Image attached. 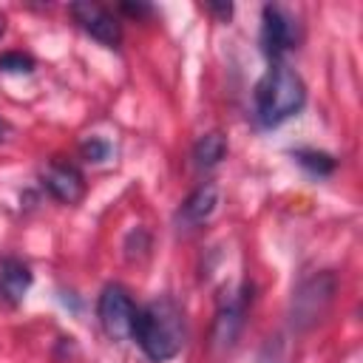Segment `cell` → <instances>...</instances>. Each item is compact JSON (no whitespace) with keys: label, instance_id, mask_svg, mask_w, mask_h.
I'll return each mask as SVG.
<instances>
[{"label":"cell","instance_id":"8992f818","mask_svg":"<svg viewBox=\"0 0 363 363\" xmlns=\"http://www.w3.org/2000/svg\"><path fill=\"white\" fill-rule=\"evenodd\" d=\"M261 20H264L261 23V48L272 62H278L295 43L292 20L275 6H264V17Z\"/></svg>","mask_w":363,"mask_h":363},{"label":"cell","instance_id":"9a60e30c","mask_svg":"<svg viewBox=\"0 0 363 363\" xmlns=\"http://www.w3.org/2000/svg\"><path fill=\"white\" fill-rule=\"evenodd\" d=\"M122 11H125V14H136V17H139V14H147V11H150V6H142V3H136V6H133V3H122Z\"/></svg>","mask_w":363,"mask_h":363},{"label":"cell","instance_id":"e0dca14e","mask_svg":"<svg viewBox=\"0 0 363 363\" xmlns=\"http://www.w3.org/2000/svg\"><path fill=\"white\" fill-rule=\"evenodd\" d=\"M3 34H6V17L0 14V37H3Z\"/></svg>","mask_w":363,"mask_h":363},{"label":"cell","instance_id":"52a82bcc","mask_svg":"<svg viewBox=\"0 0 363 363\" xmlns=\"http://www.w3.org/2000/svg\"><path fill=\"white\" fill-rule=\"evenodd\" d=\"M43 182H45L48 193H51L54 199L65 201V204H74V201H79V199H82V193H85V182H82V173H79L74 164H65V162H57V164H51V167L45 170Z\"/></svg>","mask_w":363,"mask_h":363},{"label":"cell","instance_id":"277c9868","mask_svg":"<svg viewBox=\"0 0 363 363\" xmlns=\"http://www.w3.org/2000/svg\"><path fill=\"white\" fill-rule=\"evenodd\" d=\"M332 295H335V278L329 272L309 278L295 292V301H292V323L312 326L315 320H320V315L332 303Z\"/></svg>","mask_w":363,"mask_h":363},{"label":"cell","instance_id":"3957f363","mask_svg":"<svg viewBox=\"0 0 363 363\" xmlns=\"http://www.w3.org/2000/svg\"><path fill=\"white\" fill-rule=\"evenodd\" d=\"M133 312H136V303L130 301L125 286L111 284L102 289L99 303H96V315H99V323H102L108 337H113V340L128 337L130 323H133Z\"/></svg>","mask_w":363,"mask_h":363},{"label":"cell","instance_id":"5b68a950","mask_svg":"<svg viewBox=\"0 0 363 363\" xmlns=\"http://www.w3.org/2000/svg\"><path fill=\"white\" fill-rule=\"evenodd\" d=\"M71 14L74 20L82 26V31H88L94 40H99L102 45H116L122 40V26L119 20L102 9L99 3H71Z\"/></svg>","mask_w":363,"mask_h":363},{"label":"cell","instance_id":"9c48e42d","mask_svg":"<svg viewBox=\"0 0 363 363\" xmlns=\"http://www.w3.org/2000/svg\"><path fill=\"white\" fill-rule=\"evenodd\" d=\"M216 204H218V187L207 182V184L196 187V190L184 199V204H182V218H184L187 224H201L204 218L213 216Z\"/></svg>","mask_w":363,"mask_h":363},{"label":"cell","instance_id":"7a4b0ae2","mask_svg":"<svg viewBox=\"0 0 363 363\" xmlns=\"http://www.w3.org/2000/svg\"><path fill=\"white\" fill-rule=\"evenodd\" d=\"M306 102V85L298 77L295 68H289L284 60L272 62L261 82L255 85V111L261 125L275 128L295 116Z\"/></svg>","mask_w":363,"mask_h":363},{"label":"cell","instance_id":"5bb4252c","mask_svg":"<svg viewBox=\"0 0 363 363\" xmlns=\"http://www.w3.org/2000/svg\"><path fill=\"white\" fill-rule=\"evenodd\" d=\"M82 156L88 162H102V159H108V145L102 139H88V142H82Z\"/></svg>","mask_w":363,"mask_h":363},{"label":"cell","instance_id":"2e32d148","mask_svg":"<svg viewBox=\"0 0 363 363\" xmlns=\"http://www.w3.org/2000/svg\"><path fill=\"white\" fill-rule=\"evenodd\" d=\"M207 9H210V11H216V14H218L224 23H227V20H230V14H233V6H230V3H227V6H216V3H207Z\"/></svg>","mask_w":363,"mask_h":363},{"label":"cell","instance_id":"8fae6325","mask_svg":"<svg viewBox=\"0 0 363 363\" xmlns=\"http://www.w3.org/2000/svg\"><path fill=\"white\" fill-rule=\"evenodd\" d=\"M224 153H227V142H224L221 133H204V136L196 142V147H193V156H196V162H199L201 167L218 164V162L224 159Z\"/></svg>","mask_w":363,"mask_h":363},{"label":"cell","instance_id":"ac0fdd59","mask_svg":"<svg viewBox=\"0 0 363 363\" xmlns=\"http://www.w3.org/2000/svg\"><path fill=\"white\" fill-rule=\"evenodd\" d=\"M3 133H6V125H3V119H0V139H3Z\"/></svg>","mask_w":363,"mask_h":363},{"label":"cell","instance_id":"6da1fadb","mask_svg":"<svg viewBox=\"0 0 363 363\" xmlns=\"http://www.w3.org/2000/svg\"><path fill=\"white\" fill-rule=\"evenodd\" d=\"M130 337L153 363H164L176 357L184 343V320L179 306L170 298H159L145 306H136Z\"/></svg>","mask_w":363,"mask_h":363},{"label":"cell","instance_id":"30bf717a","mask_svg":"<svg viewBox=\"0 0 363 363\" xmlns=\"http://www.w3.org/2000/svg\"><path fill=\"white\" fill-rule=\"evenodd\" d=\"M31 286V272L23 261L17 258H6L0 264V289L3 295H9L11 301H20V295Z\"/></svg>","mask_w":363,"mask_h":363},{"label":"cell","instance_id":"ba28073f","mask_svg":"<svg viewBox=\"0 0 363 363\" xmlns=\"http://www.w3.org/2000/svg\"><path fill=\"white\" fill-rule=\"evenodd\" d=\"M244 306H247V289L238 301H230L218 309V318H216V329H213V337H216V346L218 349H227L235 343L238 337V329H241V320H244Z\"/></svg>","mask_w":363,"mask_h":363},{"label":"cell","instance_id":"4fadbf2b","mask_svg":"<svg viewBox=\"0 0 363 363\" xmlns=\"http://www.w3.org/2000/svg\"><path fill=\"white\" fill-rule=\"evenodd\" d=\"M0 71L3 74H31L34 60L23 51H6V54H0Z\"/></svg>","mask_w":363,"mask_h":363},{"label":"cell","instance_id":"7c38bea8","mask_svg":"<svg viewBox=\"0 0 363 363\" xmlns=\"http://www.w3.org/2000/svg\"><path fill=\"white\" fill-rule=\"evenodd\" d=\"M295 159H298L301 167H306L309 173H318V176H329L337 164L329 153H320V150H298Z\"/></svg>","mask_w":363,"mask_h":363}]
</instances>
